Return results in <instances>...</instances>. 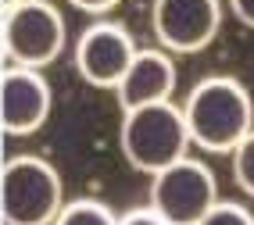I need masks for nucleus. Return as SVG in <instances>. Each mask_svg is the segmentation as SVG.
I'll use <instances>...</instances> for the list:
<instances>
[{
	"mask_svg": "<svg viewBox=\"0 0 254 225\" xmlns=\"http://www.w3.org/2000/svg\"><path fill=\"white\" fill-rule=\"evenodd\" d=\"M193 147L208 154H233L254 132V100L233 75L200 79L183 104Z\"/></svg>",
	"mask_w": 254,
	"mask_h": 225,
	"instance_id": "1",
	"label": "nucleus"
},
{
	"mask_svg": "<svg viewBox=\"0 0 254 225\" xmlns=\"http://www.w3.org/2000/svg\"><path fill=\"white\" fill-rule=\"evenodd\" d=\"M118 143H122L126 161L136 171H143V175H158L168 165L190 158V147H193L186 114L172 100L136 108V111H122Z\"/></svg>",
	"mask_w": 254,
	"mask_h": 225,
	"instance_id": "2",
	"label": "nucleus"
},
{
	"mask_svg": "<svg viewBox=\"0 0 254 225\" xmlns=\"http://www.w3.org/2000/svg\"><path fill=\"white\" fill-rule=\"evenodd\" d=\"M0 207L4 225H54L64 211V186L58 168L36 154L7 158L0 175Z\"/></svg>",
	"mask_w": 254,
	"mask_h": 225,
	"instance_id": "3",
	"label": "nucleus"
},
{
	"mask_svg": "<svg viewBox=\"0 0 254 225\" xmlns=\"http://www.w3.org/2000/svg\"><path fill=\"white\" fill-rule=\"evenodd\" d=\"M64 50V18L50 0H22L4 11V57L7 64L43 68Z\"/></svg>",
	"mask_w": 254,
	"mask_h": 225,
	"instance_id": "4",
	"label": "nucleus"
},
{
	"mask_svg": "<svg viewBox=\"0 0 254 225\" xmlns=\"http://www.w3.org/2000/svg\"><path fill=\"white\" fill-rule=\"evenodd\" d=\"M218 200L222 197H218L215 171L197 158H183L150 175V207L172 225H200V218Z\"/></svg>",
	"mask_w": 254,
	"mask_h": 225,
	"instance_id": "5",
	"label": "nucleus"
},
{
	"mask_svg": "<svg viewBox=\"0 0 254 225\" xmlns=\"http://www.w3.org/2000/svg\"><path fill=\"white\" fill-rule=\"evenodd\" d=\"M150 29L168 54H197L222 29V0H154Z\"/></svg>",
	"mask_w": 254,
	"mask_h": 225,
	"instance_id": "6",
	"label": "nucleus"
},
{
	"mask_svg": "<svg viewBox=\"0 0 254 225\" xmlns=\"http://www.w3.org/2000/svg\"><path fill=\"white\" fill-rule=\"evenodd\" d=\"M140 54L136 40L118 22H93L75 40V72L97 90H118L132 57Z\"/></svg>",
	"mask_w": 254,
	"mask_h": 225,
	"instance_id": "7",
	"label": "nucleus"
},
{
	"mask_svg": "<svg viewBox=\"0 0 254 225\" xmlns=\"http://www.w3.org/2000/svg\"><path fill=\"white\" fill-rule=\"evenodd\" d=\"M50 82L43 79L40 68H22V64H4L0 79V122L7 136H32L43 129L50 118Z\"/></svg>",
	"mask_w": 254,
	"mask_h": 225,
	"instance_id": "8",
	"label": "nucleus"
},
{
	"mask_svg": "<svg viewBox=\"0 0 254 225\" xmlns=\"http://www.w3.org/2000/svg\"><path fill=\"white\" fill-rule=\"evenodd\" d=\"M176 61L168 50L161 47H147L132 57L129 72L118 82V108L122 111H136V108H150V104H168L176 93Z\"/></svg>",
	"mask_w": 254,
	"mask_h": 225,
	"instance_id": "9",
	"label": "nucleus"
},
{
	"mask_svg": "<svg viewBox=\"0 0 254 225\" xmlns=\"http://www.w3.org/2000/svg\"><path fill=\"white\" fill-rule=\"evenodd\" d=\"M54 225H118V215L100 200H68Z\"/></svg>",
	"mask_w": 254,
	"mask_h": 225,
	"instance_id": "10",
	"label": "nucleus"
},
{
	"mask_svg": "<svg viewBox=\"0 0 254 225\" xmlns=\"http://www.w3.org/2000/svg\"><path fill=\"white\" fill-rule=\"evenodd\" d=\"M229 161H233V179H236V186H240L247 197H254V132L229 154Z\"/></svg>",
	"mask_w": 254,
	"mask_h": 225,
	"instance_id": "11",
	"label": "nucleus"
},
{
	"mask_svg": "<svg viewBox=\"0 0 254 225\" xmlns=\"http://www.w3.org/2000/svg\"><path fill=\"white\" fill-rule=\"evenodd\" d=\"M200 225H254V211L236 200H218L211 211L200 218Z\"/></svg>",
	"mask_w": 254,
	"mask_h": 225,
	"instance_id": "12",
	"label": "nucleus"
},
{
	"mask_svg": "<svg viewBox=\"0 0 254 225\" xmlns=\"http://www.w3.org/2000/svg\"><path fill=\"white\" fill-rule=\"evenodd\" d=\"M118 225H172L168 218H161L154 207H132V211H126V215H118Z\"/></svg>",
	"mask_w": 254,
	"mask_h": 225,
	"instance_id": "13",
	"label": "nucleus"
},
{
	"mask_svg": "<svg viewBox=\"0 0 254 225\" xmlns=\"http://www.w3.org/2000/svg\"><path fill=\"white\" fill-rule=\"evenodd\" d=\"M226 4H229V11H233L236 22L247 25V29H254V0H226Z\"/></svg>",
	"mask_w": 254,
	"mask_h": 225,
	"instance_id": "14",
	"label": "nucleus"
},
{
	"mask_svg": "<svg viewBox=\"0 0 254 225\" xmlns=\"http://www.w3.org/2000/svg\"><path fill=\"white\" fill-rule=\"evenodd\" d=\"M72 7H79V11H86V14H108L111 7H118L122 0H68Z\"/></svg>",
	"mask_w": 254,
	"mask_h": 225,
	"instance_id": "15",
	"label": "nucleus"
},
{
	"mask_svg": "<svg viewBox=\"0 0 254 225\" xmlns=\"http://www.w3.org/2000/svg\"><path fill=\"white\" fill-rule=\"evenodd\" d=\"M18 4H22V0H4V11H7V7H18Z\"/></svg>",
	"mask_w": 254,
	"mask_h": 225,
	"instance_id": "16",
	"label": "nucleus"
}]
</instances>
